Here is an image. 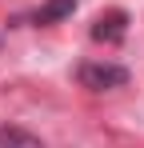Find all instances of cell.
<instances>
[{
  "label": "cell",
  "mask_w": 144,
  "mask_h": 148,
  "mask_svg": "<svg viewBox=\"0 0 144 148\" xmlns=\"http://www.w3.org/2000/svg\"><path fill=\"white\" fill-rule=\"evenodd\" d=\"M76 80L84 88H92V92H108V88H124L128 84V68L108 64V60H88V64H80Z\"/></svg>",
  "instance_id": "cell-1"
},
{
  "label": "cell",
  "mask_w": 144,
  "mask_h": 148,
  "mask_svg": "<svg viewBox=\"0 0 144 148\" xmlns=\"http://www.w3.org/2000/svg\"><path fill=\"white\" fill-rule=\"evenodd\" d=\"M124 32H128V12L124 8H108L92 20V40H100V44H120Z\"/></svg>",
  "instance_id": "cell-2"
},
{
  "label": "cell",
  "mask_w": 144,
  "mask_h": 148,
  "mask_svg": "<svg viewBox=\"0 0 144 148\" xmlns=\"http://www.w3.org/2000/svg\"><path fill=\"white\" fill-rule=\"evenodd\" d=\"M0 148H44V140H40V136H32L28 128L4 124V128H0Z\"/></svg>",
  "instance_id": "cell-3"
},
{
  "label": "cell",
  "mask_w": 144,
  "mask_h": 148,
  "mask_svg": "<svg viewBox=\"0 0 144 148\" xmlns=\"http://www.w3.org/2000/svg\"><path fill=\"white\" fill-rule=\"evenodd\" d=\"M76 12V0H44V8L36 12V24H56Z\"/></svg>",
  "instance_id": "cell-4"
}]
</instances>
